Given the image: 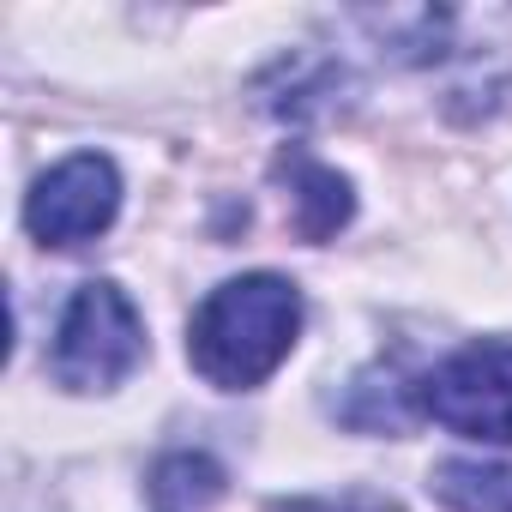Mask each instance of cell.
Masks as SVG:
<instances>
[{"label": "cell", "mask_w": 512, "mask_h": 512, "mask_svg": "<svg viewBox=\"0 0 512 512\" xmlns=\"http://www.w3.org/2000/svg\"><path fill=\"white\" fill-rule=\"evenodd\" d=\"M284 175H290V217H296V229L308 241H326V235H338L350 223L356 199H350V181L338 169H326V163H314V157L296 151L284 163Z\"/></svg>", "instance_id": "5"}, {"label": "cell", "mask_w": 512, "mask_h": 512, "mask_svg": "<svg viewBox=\"0 0 512 512\" xmlns=\"http://www.w3.org/2000/svg\"><path fill=\"white\" fill-rule=\"evenodd\" d=\"M416 404L464 440L512 446V344L488 338L452 350L434 374H422Z\"/></svg>", "instance_id": "3"}, {"label": "cell", "mask_w": 512, "mask_h": 512, "mask_svg": "<svg viewBox=\"0 0 512 512\" xmlns=\"http://www.w3.org/2000/svg\"><path fill=\"white\" fill-rule=\"evenodd\" d=\"M272 512H398L386 500H368V494H344V500H284Z\"/></svg>", "instance_id": "8"}, {"label": "cell", "mask_w": 512, "mask_h": 512, "mask_svg": "<svg viewBox=\"0 0 512 512\" xmlns=\"http://www.w3.org/2000/svg\"><path fill=\"white\" fill-rule=\"evenodd\" d=\"M296 332H302L296 284L278 272H253V278L217 284L199 302V314L187 326V356L211 386L253 392L284 368V356L296 350Z\"/></svg>", "instance_id": "1"}, {"label": "cell", "mask_w": 512, "mask_h": 512, "mask_svg": "<svg viewBox=\"0 0 512 512\" xmlns=\"http://www.w3.org/2000/svg\"><path fill=\"white\" fill-rule=\"evenodd\" d=\"M121 211V175L103 151H79L67 163H55L31 199H25V229L49 247H79L91 235H103Z\"/></svg>", "instance_id": "4"}, {"label": "cell", "mask_w": 512, "mask_h": 512, "mask_svg": "<svg viewBox=\"0 0 512 512\" xmlns=\"http://www.w3.org/2000/svg\"><path fill=\"white\" fill-rule=\"evenodd\" d=\"M428 488L458 506V512H512V464H482V458H446L434 464Z\"/></svg>", "instance_id": "6"}, {"label": "cell", "mask_w": 512, "mask_h": 512, "mask_svg": "<svg viewBox=\"0 0 512 512\" xmlns=\"http://www.w3.org/2000/svg\"><path fill=\"white\" fill-rule=\"evenodd\" d=\"M223 494V470L211 464V458H193V452H181V458H169L163 470H157V500L163 506H205V500H217Z\"/></svg>", "instance_id": "7"}, {"label": "cell", "mask_w": 512, "mask_h": 512, "mask_svg": "<svg viewBox=\"0 0 512 512\" xmlns=\"http://www.w3.org/2000/svg\"><path fill=\"white\" fill-rule=\"evenodd\" d=\"M139 362H145V320L127 302V290L109 284V278L85 284L67 302L61 332H55V356H49L55 380L67 392H109Z\"/></svg>", "instance_id": "2"}]
</instances>
